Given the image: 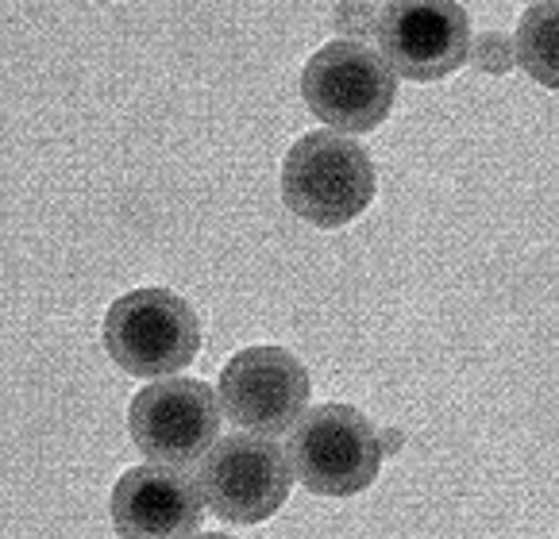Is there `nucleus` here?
I'll list each match as a JSON object with an SVG mask.
<instances>
[{
	"label": "nucleus",
	"instance_id": "nucleus-6",
	"mask_svg": "<svg viewBox=\"0 0 559 539\" xmlns=\"http://www.w3.org/2000/svg\"><path fill=\"white\" fill-rule=\"evenodd\" d=\"M201 498L221 520L259 524L274 516L289 498V458L266 435H224L201 458Z\"/></svg>",
	"mask_w": 559,
	"mask_h": 539
},
{
	"label": "nucleus",
	"instance_id": "nucleus-3",
	"mask_svg": "<svg viewBox=\"0 0 559 539\" xmlns=\"http://www.w3.org/2000/svg\"><path fill=\"white\" fill-rule=\"evenodd\" d=\"M382 435L352 405H317L289 435L297 482L321 498H355L382 470Z\"/></svg>",
	"mask_w": 559,
	"mask_h": 539
},
{
	"label": "nucleus",
	"instance_id": "nucleus-13",
	"mask_svg": "<svg viewBox=\"0 0 559 539\" xmlns=\"http://www.w3.org/2000/svg\"><path fill=\"white\" fill-rule=\"evenodd\" d=\"M193 539H236V536H221V531H209V536H193Z\"/></svg>",
	"mask_w": 559,
	"mask_h": 539
},
{
	"label": "nucleus",
	"instance_id": "nucleus-10",
	"mask_svg": "<svg viewBox=\"0 0 559 539\" xmlns=\"http://www.w3.org/2000/svg\"><path fill=\"white\" fill-rule=\"evenodd\" d=\"M518 62L544 89H559V0L525 9L518 27Z\"/></svg>",
	"mask_w": 559,
	"mask_h": 539
},
{
	"label": "nucleus",
	"instance_id": "nucleus-9",
	"mask_svg": "<svg viewBox=\"0 0 559 539\" xmlns=\"http://www.w3.org/2000/svg\"><path fill=\"white\" fill-rule=\"evenodd\" d=\"M201 520V490L170 466H132L112 490V524L120 539H193Z\"/></svg>",
	"mask_w": 559,
	"mask_h": 539
},
{
	"label": "nucleus",
	"instance_id": "nucleus-5",
	"mask_svg": "<svg viewBox=\"0 0 559 539\" xmlns=\"http://www.w3.org/2000/svg\"><path fill=\"white\" fill-rule=\"evenodd\" d=\"M221 397L198 378H170L135 393L128 409L132 440L158 466H193L216 447Z\"/></svg>",
	"mask_w": 559,
	"mask_h": 539
},
{
	"label": "nucleus",
	"instance_id": "nucleus-8",
	"mask_svg": "<svg viewBox=\"0 0 559 539\" xmlns=\"http://www.w3.org/2000/svg\"><path fill=\"white\" fill-rule=\"evenodd\" d=\"M309 370L286 347H247L221 374L224 417L251 435H282L297 428L309 405Z\"/></svg>",
	"mask_w": 559,
	"mask_h": 539
},
{
	"label": "nucleus",
	"instance_id": "nucleus-1",
	"mask_svg": "<svg viewBox=\"0 0 559 539\" xmlns=\"http://www.w3.org/2000/svg\"><path fill=\"white\" fill-rule=\"evenodd\" d=\"M374 163L359 143L336 131H309L282 163V196L313 228H344L374 201Z\"/></svg>",
	"mask_w": 559,
	"mask_h": 539
},
{
	"label": "nucleus",
	"instance_id": "nucleus-11",
	"mask_svg": "<svg viewBox=\"0 0 559 539\" xmlns=\"http://www.w3.org/2000/svg\"><path fill=\"white\" fill-rule=\"evenodd\" d=\"M471 62L483 74H510L513 65H518V43L506 39L502 32H486L471 43Z\"/></svg>",
	"mask_w": 559,
	"mask_h": 539
},
{
	"label": "nucleus",
	"instance_id": "nucleus-12",
	"mask_svg": "<svg viewBox=\"0 0 559 539\" xmlns=\"http://www.w3.org/2000/svg\"><path fill=\"white\" fill-rule=\"evenodd\" d=\"M382 435V451H386V455H397V451L405 447V432L402 428H386V432H379Z\"/></svg>",
	"mask_w": 559,
	"mask_h": 539
},
{
	"label": "nucleus",
	"instance_id": "nucleus-4",
	"mask_svg": "<svg viewBox=\"0 0 559 539\" xmlns=\"http://www.w3.org/2000/svg\"><path fill=\"white\" fill-rule=\"evenodd\" d=\"M301 97L324 123L359 135V131H374L390 116L397 77L386 58L367 43L336 39L305 62Z\"/></svg>",
	"mask_w": 559,
	"mask_h": 539
},
{
	"label": "nucleus",
	"instance_id": "nucleus-7",
	"mask_svg": "<svg viewBox=\"0 0 559 539\" xmlns=\"http://www.w3.org/2000/svg\"><path fill=\"white\" fill-rule=\"evenodd\" d=\"M374 32L405 82H440L471 58V16L455 0H394L379 9Z\"/></svg>",
	"mask_w": 559,
	"mask_h": 539
},
{
	"label": "nucleus",
	"instance_id": "nucleus-2",
	"mask_svg": "<svg viewBox=\"0 0 559 539\" xmlns=\"http://www.w3.org/2000/svg\"><path fill=\"white\" fill-rule=\"evenodd\" d=\"M105 347L132 378L186 370L201 351V320L190 301L170 289H132L112 301L105 316Z\"/></svg>",
	"mask_w": 559,
	"mask_h": 539
}]
</instances>
